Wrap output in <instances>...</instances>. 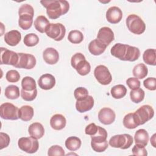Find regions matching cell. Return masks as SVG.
I'll return each mask as SVG.
<instances>
[{
    "instance_id": "cell-10",
    "label": "cell",
    "mask_w": 156,
    "mask_h": 156,
    "mask_svg": "<svg viewBox=\"0 0 156 156\" xmlns=\"http://www.w3.org/2000/svg\"><path fill=\"white\" fill-rule=\"evenodd\" d=\"M18 62L15 68L30 69L35 67L37 61L34 55L27 53H18Z\"/></svg>"
},
{
    "instance_id": "cell-24",
    "label": "cell",
    "mask_w": 156,
    "mask_h": 156,
    "mask_svg": "<svg viewBox=\"0 0 156 156\" xmlns=\"http://www.w3.org/2000/svg\"><path fill=\"white\" fill-rule=\"evenodd\" d=\"M107 46L99 41L97 38L92 40L88 44V50L90 52L94 55H99L102 54Z\"/></svg>"
},
{
    "instance_id": "cell-39",
    "label": "cell",
    "mask_w": 156,
    "mask_h": 156,
    "mask_svg": "<svg viewBox=\"0 0 156 156\" xmlns=\"http://www.w3.org/2000/svg\"><path fill=\"white\" fill-rule=\"evenodd\" d=\"M74 96L77 101H81L85 99L88 96V91L84 87H78L74 91Z\"/></svg>"
},
{
    "instance_id": "cell-47",
    "label": "cell",
    "mask_w": 156,
    "mask_h": 156,
    "mask_svg": "<svg viewBox=\"0 0 156 156\" xmlns=\"http://www.w3.org/2000/svg\"><path fill=\"white\" fill-rule=\"evenodd\" d=\"M0 141H1V149H2L5 147H7L10 141V139L9 136L5 133H3V132H1L0 133Z\"/></svg>"
},
{
    "instance_id": "cell-27",
    "label": "cell",
    "mask_w": 156,
    "mask_h": 156,
    "mask_svg": "<svg viewBox=\"0 0 156 156\" xmlns=\"http://www.w3.org/2000/svg\"><path fill=\"white\" fill-rule=\"evenodd\" d=\"M34 16L30 15H19L18 25L23 30H28L32 25Z\"/></svg>"
},
{
    "instance_id": "cell-45",
    "label": "cell",
    "mask_w": 156,
    "mask_h": 156,
    "mask_svg": "<svg viewBox=\"0 0 156 156\" xmlns=\"http://www.w3.org/2000/svg\"><path fill=\"white\" fill-rule=\"evenodd\" d=\"M145 88L151 91H154L156 89V79L155 77H148L143 82Z\"/></svg>"
},
{
    "instance_id": "cell-28",
    "label": "cell",
    "mask_w": 156,
    "mask_h": 156,
    "mask_svg": "<svg viewBox=\"0 0 156 156\" xmlns=\"http://www.w3.org/2000/svg\"><path fill=\"white\" fill-rule=\"evenodd\" d=\"M65 144L69 151H75L80 147L81 140L77 136H69L66 140Z\"/></svg>"
},
{
    "instance_id": "cell-4",
    "label": "cell",
    "mask_w": 156,
    "mask_h": 156,
    "mask_svg": "<svg viewBox=\"0 0 156 156\" xmlns=\"http://www.w3.org/2000/svg\"><path fill=\"white\" fill-rule=\"evenodd\" d=\"M126 26L130 32L136 35H141L146 29V24L143 20L135 14L129 15L126 20Z\"/></svg>"
},
{
    "instance_id": "cell-36",
    "label": "cell",
    "mask_w": 156,
    "mask_h": 156,
    "mask_svg": "<svg viewBox=\"0 0 156 156\" xmlns=\"http://www.w3.org/2000/svg\"><path fill=\"white\" fill-rule=\"evenodd\" d=\"M22 89L26 91H33L36 89V82L34 78L26 76L24 77L21 81Z\"/></svg>"
},
{
    "instance_id": "cell-37",
    "label": "cell",
    "mask_w": 156,
    "mask_h": 156,
    "mask_svg": "<svg viewBox=\"0 0 156 156\" xmlns=\"http://www.w3.org/2000/svg\"><path fill=\"white\" fill-rule=\"evenodd\" d=\"M23 41L26 46L28 47H32L38 43L39 38L35 34L30 33L25 35Z\"/></svg>"
},
{
    "instance_id": "cell-41",
    "label": "cell",
    "mask_w": 156,
    "mask_h": 156,
    "mask_svg": "<svg viewBox=\"0 0 156 156\" xmlns=\"http://www.w3.org/2000/svg\"><path fill=\"white\" fill-rule=\"evenodd\" d=\"M5 78L9 82H17L20 79V75L16 70L11 69L7 72Z\"/></svg>"
},
{
    "instance_id": "cell-15",
    "label": "cell",
    "mask_w": 156,
    "mask_h": 156,
    "mask_svg": "<svg viewBox=\"0 0 156 156\" xmlns=\"http://www.w3.org/2000/svg\"><path fill=\"white\" fill-rule=\"evenodd\" d=\"M122 10L116 6H112L106 12V19L111 24H117L122 20Z\"/></svg>"
},
{
    "instance_id": "cell-38",
    "label": "cell",
    "mask_w": 156,
    "mask_h": 156,
    "mask_svg": "<svg viewBox=\"0 0 156 156\" xmlns=\"http://www.w3.org/2000/svg\"><path fill=\"white\" fill-rule=\"evenodd\" d=\"M37 95V88L33 91H26L23 89L21 90V96L23 100L26 101H32L35 99Z\"/></svg>"
},
{
    "instance_id": "cell-35",
    "label": "cell",
    "mask_w": 156,
    "mask_h": 156,
    "mask_svg": "<svg viewBox=\"0 0 156 156\" xmlns=\"http://www.w3.org/2000/svg\"><path fill=\"white\" fill-rule=\"evenodd\" d=\"M68 40L73 44H79L83 41V35L80 31L78 30H73L69 32Z\"/></svg>"
},
{
    "instance_id": "cell-11",
    "label": "cell",
    "mask_w": 156,
    "mask_h": 156,
    "mask_svg": "<svg viewBox=\"0 0 156 156\" xmlns=\"http://www.w3.org/2000/svg\"><path fill=\"white\" fill-rule=\"evenodd\" d=\"M18 53L10 51L5 48H1V64L10 65L15 66L18 62Z\"/></svg>"
},
{
    "instance_id": "cell-30",
    "label": "cell",
    "mask_w": 156,
    "mask_h": 156,
    "mask_svg": "<svg viewBox=\"0 0 156 156\" xmlns=\"http://www.w3.org/2000/svg\"><path fill=\"white\" fill-rule=\"evenodd\" d=\"M156 51L155 49H146L143 55L144 62L149 65L155 66L156 65Z\"/></svg>"
},
{
    "instance_id": "cell-9",
    "label": "cell",
    "mask_w": 156,
    "mask_h": 156,
    "mask_svg": "<svg viewBox=\"0 0 156 156\" xmlns=\"http://www.w3.org/2000/svg\"><path fill=\"white\" fill-rule=\"evenodd\" d=\"M94 75L99 83L103 85L109 84L112 80V76L107 67L104 65L97 66L94 71Z\"/></svg>"
},
{
    "instance_id": "cell-13",
    "label": "cell",
    "mask_w": 156,
    "mask_h": 156,
    "mask_svg": "<svg viewBox=\"0 0 156 156\" xmlns=\"http://www.w3.org/2000/svg\"><path fill=\"white\" fill-rule=\"evenodd\" d=\"M97 39L107 46L114 40V33L113 30L108 27H101L98 31Z\"/></svg>"
},
{
    "instance_id": "cell-14",
    "label": "cell",
    "mask_w": 156,
    "mask_h": 156,
    "mask_svg": "<svg viewBox=\"0 0 156 156\" xmlns=\"http://www.w3.org/2000/svg\"><path fill=\"white\" fill-rule=\"evenodd\" d=\"M116 118L115 112L108 107H104L98 113L99 121L103 124L109 125L112 124Z\"/></svg>"
},
{
    "instance_id": "cell-31",
    "label": "cell",
    "mask_w": 156,
    "mask_h": 156,
    "mask_svg": "<svg viewBox=\"0 0 156 156\" xmlns=\"http://www.w3.org/2000/svg\"><path fill=\"white\" fill-rule=\"evenodd\" d=\"M110 93L113 98L117 99H121L126 96L127 93V88L123 85H116L111 88Z\"/></svg>"
},
{
    "instance_id": "cell-49",
    "label": "cell",
    "mask_w": 156,
    "mask_h": 156,
    "mask_svg": "<svg viewBox=\"0 0 156 156\" xmlns=\"http://www.w3.org/2000/svg\"><path fill=\"white\" fill-rule=\"evenodd\" d=\"M155 135H156V134L154 133L151 138V143L154 147H156L155 146Z\"/></svg>"
},
{
    "instance_id": "cell-1",
    "label": "cell",
    "mask_w": 156,
    "mask_h": 156,
    "mask_svg": "<svg viewBox=\"0 0 156 156\" xmlns=\"http://www.w3.org/2000/svg\"><path fill=\"white\" fill-rule=\"evenodd\" d=\"M110 52L113 56L123 61L134 62L138 60L140 55L138 48L119 43L112 46Z\"/></svg>"
},
{
    "instance_id": "cell-40",
    "label": "cell",
    "mask_w": 156,
    "mask_h": 156,
    "mask_svg": "<svg viewBox=\"0 0 156 156\" xmlns=\"http://www.w3.org/2000/svg\"><path fill=\"white\" fill-rule=\"evenodd\" d=\"M48 155L49 156H63L65 155V151L60 146L53 145L49 148Z\"/></svg>"
},
{
    "instance_id": "cell-33",
    "label": "cell",
    "mask_w": 156,
    "mask_h": 156,
    "mask_svg": "<svg viewBox=\"0 0 156 156\" xmlns=\"http://www.w3.org/2000/svg\"><path fill=\"white\" fill-rule=\"evenodd\" d=\"M5 96L9 99H16L20 97V89L14 85H10L5 89Z\"/></svg>"
},
{
    "instance_id": "cell-3",
    "label": "cell",
    "mask_w": 156,
    "mask_h": 156,
    "mask_svg": "<svg viewBox=\"0 0 156 156\" xmlns=\"http://www.w3.org/2000/svg\"><path fill=\"white\" fill-rule=\"evenodd\" d=\"M71 65L79 74L81 76L87 75L91 70L90 64L86 60L85 56L80 52L74 54L71 59Z\"/></svg>"
},
{
    "instance_id": "cell-44",
    "label": "cell",
    "mask_w": 156,
    "mask_h": 156,
    "mask_svg": "<svg viewBox=\"0 0 156 156\" xmlns=\"http://www.w3.org/2000/svg\"><path fill=\"white\" fill-rule=\"evenodd\" d=\"M126 84L131 90H135L140 87L141 82L136 77H129L126 80Z\"/></svg>"
},
{
    "instance_id": "cell-29",
    "label": "cell",
    "mask_w": 156,
    "mask_h": 156,
    "mask_svg": "<svg viewBox=\"0 0 156 156\" xmlns=\"http://www.w3.org/2000/svg\"><path fill=\"white\" fill-rule=\"evenodd\" d=\"M132 73L135 77L142 79L146 77L147 75L148 69L144 63H139L134 66L132 70Z\"/></svg>"
},
{
    "instance_id": "cell-26",
    "label": "cell",
    "mask_w": 156,
    "mask_h": 156,
    "mask_svg": "<svg viewBox=\"0 0 156 156\" xmlns=\"http://www.w3.org/2000/svg\"><path fill=\"white\" fill-rule=\"evenodd\" d=\"M49 24V20L43 15L37 16L34 21V26L35 29L40 33H44L47 26Z\"/></svg>"
},
{
    "instance_id": "cell-17",
    "label": "cell",
    "mask_w": 156,
    "mask_h": 156,
    "mask_svg": "<svg viewBox=\"0 0 156 156\" xmlns=\"http://www.w3.org/2000/svg\"><path fill=\"white\" fill-rule=\"evenodd\" d=\"M94 101L91 96H88L85 99L81 101H77L76 108L80 113H84L90 110L94 106Z\"/></svg>"
},
{
    "instance_id": "cell-32",
    "label": "cell",
    "mask_w": 156,
    "mask_h": 156,
    "mask_svg": "<svg viewBox=\"0 0 156 156\" xmlns=\"http://www.w3.org/2000/svg\"><path fill=\"white\" fill-rule=\"evenodd\" d=\"M107 130L101 126H98V129L96 133L91 136V142L93 143H101L104 142L107 140Z\"/></svg>"
},
{
    "instance_id": "cell-43",
    "label": "cell",
    "mask_w": 156,
    "mask_h": 156,
    "mask_svg": "<svg viewBox=\"0 0 156 156\" xmlns=\"http://www.w3.org/2000/svg\"><path fill=\"white\" fill-rule=\"evenodd\" d=\"M30 15L34 16V10L32 6L28 4H24L21 5L18 10V15Z\"/></svg>"
},
{
    "instance_id": "cell-16",
    "label": "cell",
    "mask_w": 156,
    "mask_h": 156,
    "mask_svg": "<svg viewBox=\"0 0 156 156\" xmlns=\"http://www.w3.org/2000/svg\"><path fill=\"white\" fill-rule=\"evenodd\" d=\"M38 83L39 87L42 90H51L55 85V79L54 76L51 74H44L40 77Z\"/></svg>"
},
{
    "instance_id": "cell-12",
    "label": "cell",
    "mask_w": 156,
    "mask_h": 156,
    "mask_svg": "<svg viewBox=\"0 0 156 156\" xmlns=\"http://www.w3.org/2000/svg\"><path fill=\"white\" fill-rule=\"evenodd\" d=\"M140 125H143L147 121L151 119L154 115V110L149 105H143L135 112Z\"/></svg>"
},
{
    "instance_id": "cell-19",
    "label": "cell",
    "mask_w": 156,
    "mask_h": 156,
    "mask_svg": "<svg viewBox=\"0 0 156 156\" xmlns=\"http://www.w3.org/2000/svg\"><path fill=\"white\" fill-rule=\"evenodd\" d=\"M21 33L16 30H12L4 35V41L9 46H16L21 41Z\"/></svg>"
},
{
    "instance_id": "cell-8",
    "label": "cell",
    "mask_w": 156,
    "mask_h": 156,
    "mask_svg": "<svg viewBox=\"0 0 156 156\" xmlns=\"http://www.w3.org/2000/svg\"><path fill=\"white\" fill-rule=\"evenodd\" d=\"M18 145L21 150L28 154L36 152L39 147V143L37 139L32 136L20 138L18 140Z\"/></svg>"
},
{
    "instance_id": "cell-25",
    "label": "cell",
    "mask_w": 156,
    "mask_h": 156,
    "mask_svg": "<svg viewBox=\"0 0 156 156\" xmlns=\"http://www.w3.org/2000/svg\"><path fill=\"white\" fill-rule=\"evenodd\" d=\"M34 109L30 105H23L19 109V118L23 121H29L34 116Z\"/></svg>"
},
{
    "instance_id": "cell-5",
    "label": "cell",
    "mask_w": 156,
    "mask_h": 156,
    "mask_svg": "<svg viewBox=\"0 0 156 156\" xmlns=\"http://www.w3.org/2000/svg\"><path fill=\"white\" fill-rule=\"evenodd\" d=\"M133 141V138L130 135L124 133L113 136L108 143L112 147L126 149L131 146Z\"/></svg>"
},
{
    "instance_id": "cell-21",
    "label": "cell",
    "mask_w": 156,
    "mask_h": 156,
    "mask_svg": "<svg viewBox=\"0 0 156 156\" xmlns=\"http://www.w3.org/2000/svg\"><path fill=\"white\" fill-rule=\"evenodd\" d=\"M122 123L124 126L129 129H135L140 125V121L135 112L129 113L125 115L122 120Z\"/></svg>"
},
{
    "instance_id": "cell-22",
    "label": "cell",
    "mask_w": 156,
    "mask_h": 156,
    "mask_svg": "<svg viewBox=\"0 0 156 156\" xmlns=\"http://www.w3.org/2000/svg\"><path fill=\"white\" fill-rule=\"evenodd\" d=\"M66 124V118L61 114H55L53 115L50 119L51 127L55 130L63 129L65 127Z\"/></svg>"
},
{
    "instance_id": "cell-34",
    "label": "cell",
    "mask_w": 156,
    "mask_h": 156,
    "mask_svg": "<svg viewBox=\"0 0 156 156\" xmlns=\"http://www.w3.org/2000/svg\"><path fill=\"white\" fill-rule=\"evenodd\" d=\"M145 93L143 89L138 88L135 90H132L130 92V98L131 101L136 104L140 103L143 101Z\"/></svg>"
},
{
    "instance_id": "cell-42",
    "label": "cell",
    "mask_w": 156,
    "mask_h": 156,
    "mask_svg": "<svg viewBox=\"0 0 156 156\" xmlns=\"http://www.w3.org/2000/svg\"><path fill=\"white\" fill-rule=\"evenodd\" d=\"M91 146L94 151L96 152H102L105 151L108 146L107 141L101 143H93L91 142Z\"/></svg>"
},
{
    "instance_id": "cell-23",
    "label": "cell",
    "mask_w": 156,
    "mask_h": 156,
    "mask_svg": "<svg viewBox=\"0 0 156 156\" xmlns=\"http://www.w3.org/2000/svg\"><path fill=\"white\" fill-rule=\"evenodd\" d=\"M149 139L147 132L144 129H141L138 130L134 135V140L135 144L145 147L148 143Z\"/></svg>"
},
{
    "instance_id": "cell-6",
    "label": "cell",
    "mask_w": 156,
    "mask_h": 156,
    "mask_svg": "<svg viewBox=\"0 0 156 156\" xmlns=\"http://www.w3.org/2000/svg\"><path fill=\"white\" fill-rule=\"evenodd\" d=\"M45 33L49 38L58 41L63 39L66 33V29L61 23H50L47 26Z\"/></svg>"
},
{
    "instance_id": "cell-20",
    "label": "cell",
    "mask_w": 156,
    "mask_h": 156,
    "mask_svg": "<svg viewBox=\"0 0 156 156\" xmlns=\"http://www.w3.org/2000/svg\"><path fill=\"white\" fill-rule=\"evenodd\" d=\"M28 132L30 136L38 140L43 136L44 134V129L41 123L35 122L29 126Z\"/></svg>"
},
{
    "instance_id": "cell-7",
    "label": "cell",
    "mask_w": 156,
    "mask_h": 156,
    "mask_svg": "<svg viewBox=\"0 0 156 156\" xmlns=\"http://www.w3.org/2000/svg\"><path fill=\"white\" fill-rule=\"evenodd\" d=\"M0 115L4 119L17 120L19 119V109L12 103L5 102L0 106Z\"/></svg>"
},
{
    "instance_id": "cell-18",
    "label": "cell",
    "mask_w": 156,
    "mask_h": 156,
    "mask_svg": "<svg viewBox=\"0 0 156 156\" xmlns=\"http://www.w3.org/2000/svg\"><path fill=\"white\" fill-rule=\"evenodd\" d=\"M43 58L44 62L49 65H54L59 60L58 51L53 48H47L43 52Z\"/></svg>"
},
{
    "instance_id": "cell-48",
    "label": "cell",
    "mask_w": 156,
    "mask_h": 156,
    "mask_svg": "<svg viewBox=\"0 0 156 156\" xmlns=\"http://www.w3.org/2000/svg\"><path fill=\"white\" fill-rule=\"evenodd\" d=\"M98 129V126H96L94 123H91L85 127V134L92 136L96 133Z\"/></svg>"
},
{
    "instance_id": "cell-46",
    "label": "cell",
    "mask_w": 156,
    "mask_h": 156,
    "mask_svg": "<svg viewBox=\"0 0 156 156\" xmlns=\"http://www.w3.org/2000/svg\"><path fill=\"white\" fill-rule=\"evenodd\" d=\"M132 154L134 155H140V156H146L147 155V150L145 147L138 146L135 144L132 148Z\"/></svg>"
},
{
    "instance_id": "cell-2",
    "label": "cell",
    "mask_w": 156,
    "mask_h": 156,
    "mask_svg": "<svg viewBox=\"0 0 156 156\" xmlns=\"http://www.w3.org/2000/svg\"><path fill=\"white\" fill-rule=\"evenodd\" d=\"M40 3L46 9V13L49 18L55 20L66 14L69 9V4L65 0L41 1Z\"/></svg>"
}]
</instances>
